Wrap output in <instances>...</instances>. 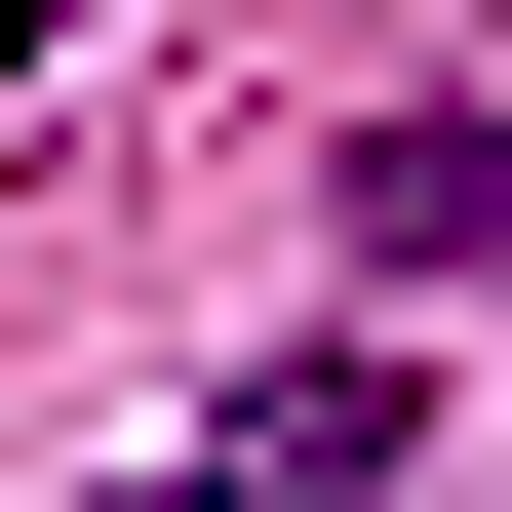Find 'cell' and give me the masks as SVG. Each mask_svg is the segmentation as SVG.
I'll use <instances>...</instances> for the list:
<instances>
[{"label": "cell", "mask_w": 512, "mask_h": 512, "mask_svg": "<svg viewBox=\"0 0 512 512\" xmlns=\"http://www.w3.org/2000/svg\"><path fill=\"white\" fill-rule=\"evenodd\" d=\"M394 473H434V355H276V394H237L158 512H394Z\"/></svg>", "instance_id": "obj_1"}, {"label": "cell", "mask_w": 512, "mask_h": 512, "mask_svg": "<svg viewBox=\"0 0 512 512\" xmlns=\"http://www.w3.org/2000/svg\"><path fill=\"white\" fill-rule=\"evenodd\" d=\"M40 40H79V0H0V119H40Z\"/></svg>", "instance_id": "obj_2"}]
</instances>
